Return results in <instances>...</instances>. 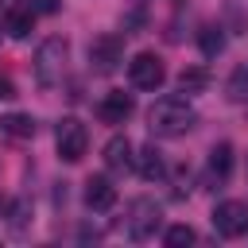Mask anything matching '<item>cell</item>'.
Segmentation results:
<instances>
[{
    "label": "cell",
    "mask_w": 248,
    "mask_h": 248,
    "mask_svg": "<svg viewBox=\"0 0 248 248\" xmlns=\"http://www.w3.org/2000/svg\"><path fill=\"white\" fill-rule=\"evenodd\" d=\"M225 97L236 101V105L248 101V66H236V70H232V78H229V85H225Z\"/></svg>",
    "instance_id": "17"
},
{
    "label": "cell",
    "mask_w": 248,
    "mask_h": 248,
    "mask_svg": "<svg viewBox=\"0 0 248 248\" xmlns=\"http://www.w3.org/2000/svg\"><path fill=\"white\" fill-rule=\"evenodd\" d=\"M31 27H35V12H31V8H12V12L4 16V31H8L12 39H27Z\"/></svg>",
    "instance_id": "13"
},
{
    "label": "cell",
    "mask_w": 248,
    "mask_h": 248,
    "mask_svg": "<svg viewBox=\"0 0 248 248\" xmlns=\"http://www.w3.org/2000/svg\"><path fill=\"white\" fill-rule=\"evenodd\" d=\"M85 205H89L93 213H105V209L116 205V186H112L108 174H93V178L85 182Z\"/></svg>",
    "instance_id": "10"
},
{
    "label": "cell",
    "mask_w": 248,
    "mask_h": 248,
    "mask_svg": "<svg viewBox=\"0 0 248 248\" xmlns=\"http://www.w3.org/2000/svg\"><path fill=\"white\" fill-rule=\"evenodd\" d=\"M128 81H132L136 89H159V85L167 81V66H163V58L151 54V50H140V54L128 62Z\"/></svg>",
    "instance_id": "5"
},
{
    "label": "cell",
    "mask_w": 248,
    "mask_h": 248,
    "mask_svg": "<svg viewBox=\"0 0 248 248\" xmlns=\"http://www.w3.org/2000/svg\"><path fill=\"white\" fill-rule=\"evenodd\" d=\"M198 124V112L186 97H159L151 108H147V128L151 136H163V140H174V136H186L190 128Z\"/></svg>",
    "instance_id": "1"
},
{
    "label": "cell",
    "mask_w": 248,
    "mask_h": 248,
    "mask_svg": "<svg viewBox=\"0 0 248 248\" xmlns=\"http://www.w3.org/2000/svg\"><path fill=\"white\" fill-rule=\"evenodd\" d=\"M12 97H16V85H12V78L0 74V101H12Z\"/></svg>",
    "instance_id": "20"
},
{
    "label": "cell",
    "mask_w": 248,
    "mask_h": 248,
    "mask_svg": "<svg viewBox=\"0 0 248 248\" xmlns=\"http://www.w3.org/2000/svg\"><path fill=\"white\" fill-rule=\"evenodd\" d=\"M198 46H202V54H205V58H217V54L225 50V31H221V27H213V23H205V27L198 31Z\"/></svg>",
    "instance_id": "14"
},
{
    "label": "cell",
    "mask_w": 248,
    "mask_h": 248,
    "mask_svg": "<svg viewBox=\"0 0 248 248\" xmlns=\"http://www.w3.org/2000/svg\"><path fill=\"white\" fill-rule=\"evenodd\" d=\"M159 225H163V205H159V202H151V198H136V202L128 205L124 229H128V236H132L136 244L151 240V236L159 232Z\"/></svg>",
    "instance_id": "3"
},
{
    "label": "cell",
    "mask_w": 248,
    "mask_h": 248,
    "mask_svg": "<svg viewBox=\"0 0 248 248\" xmlns=\"http://www.w3.org/2000/svg\"><path fill=\"white\" fill-rule=\"evenodd\" d=\"M66 54H70V46H66L62 35H50V39L39 43L35 62H31V74H35V85H39V89H54V85L62 81V74H66Z\"/></svg>",
    "instance_id": "2"
},
{
    "label": "cell",
    "mask_w": 248,
    "mask_h": 248,
    "mask_svg": "<svg viewBox=\"0 0 248 248\" xmlns=\"http://www.w3.org/2000/svg\"><path fill=\"white\" fill-rule=\"evenodd\" d=\"M229 174H232V143H217L209 151V163H205V178L202 182L209 190H221L229 182Z\"/></svg>",
    "instance_id": "9"
},
{
    "label": "cell",
    "mask_w": 248,
    "mask_h": 248,
    "mask_svg": "<svg viewBox=\"0 0 248 248\" xmlns=\"http://www.w3.org/2000/svg\"><path fill=\"white\" fill-rule=\"evenodd\" d=\"M27 225H31V202H27V198H16V202L8 205V229L19 236Z\"/></svg>",
    "instance_id": "16"
},
{
    "label": "cell",
    "mask_w": 248,
    "mask_h": 248,
    "mask_svg": "<svg viewBox=\"0 0 248 248\" xmlns=\"http://www.w3.org/2000/svg\"><path fill=\"white\" fill-rule=\"evenodd\" d=\"M132 167H136V170H140V178H147V182H159V178L167 174V163H163V155L155 151V143L140 147V155L132 159Z\"/></svg>",
    "instance_id": "12"
},
{
    "label": "cell",
    "mask_w": 248,
    "mask_h": 248,
    "mask_svg": "<svg viewBox=\"0 0 248 248\" xmlns=\"http://www.w3.org/2000/svg\"><path fill=\"white\" fill-rule=\"evenodd\" d=\"M54 147H58V159L66 163H81L85 147H89V132L78 116H62L58 128H54Z\"/></svg>",
    "instance_id": "4"
},
{
    "label": "cell",
    "mask_w": 248,
    "mask_h": 248,
    "mask_svg": "<svg viewBox=\"0 0 248 248\" xmlns=\"http://www.w3.org/2000/svg\"><path fill=\"white\" fill-rule=\"evenodd\" d=\"M124 62V39L120 35H97L89 43V66L97 74H112Z\"/></svg>",
    "instance_id": "6"
},
{
    "label": "cell",
    "mask_w": 248,
    "mask_h": 248,
    "mask_svg": "<svg viewBox=\"0 0 248 248\" xmlns=\"http://www.w3.org/2000/svg\"><path fill=\"white\" fill-rule=\"evenodd\" d=\"M101 155H105V167H108V170H132V159H136L128 136H112Z\"/></svg>",
    "instance_id": "11"
},
{
    "label": "cell",
    "mask_w": 248,
    "mask_h": 248,
    "mask_svg": "<svg viewBox=\"0 0 248 248\" xmlns=\"http://www.w3.org/2000/svg\"><path fill=\"white\" fill-rule=\"evenodd\" d=\"M205 85H209V70L205 66H190V70L178 74V89L182 93H202Z\"/></svg>",
    "instance_id": "15"
},
{
    "label": "cell",
    "mask_w": 248,
    "mask_h": 248,
    "mask_svg": "<svg viewBox=\"0 0 248 248\" xmlns=\"http://www.w3.org/2000/svg\"><path fill=\"white\" fill-rule=\"evenodd\" d=\"M163 240H167L170 248H182V244H194V229H190V225H170Z\"/></svg>",
    "instance_id": "19"
},
{
    "label": "cell",
    "mask_w": 248,
    "mask_h": 248,
    "mask_svg": "<svg viewBox=\"0 0 248 248\" xmlns=\"http://www.w3.org/2000/svg\"><path fill=\"white\" fill-rule=\"evenodd\" d=\"M0 128H4L8 136H35V120H31V116H23V112L4 116V120H0Z\"/></svg>",
    "instance_id": "18"
},
{
    "label": "cell",
    "mask_w": 248,
    "mask_h": 248,
    "mask_svg": "<svg viewBox=\"0 0 248 248\" xmlns=\"http://www.w3.org/2000/svg\"><path fill=\"white\" fill-rule=\"evenodd\" d=\"M132 112H136V101H132V93H124V89H112V93H105V97L97 101V116H101L105 124H124Z\"/></svg>",
    "instance_id": "8"
},
{
    "label": "cell",
    "mask_w": 248,
    "mask_h": 248,
    "mask_svg": "<svg viewBox=\"0 0 248 248\" xmlns=\"http://www.w3.org/2000/svg\"><path fill=\"white\" fill-rule=\"evenodd\" d=\"M244 167H248V163H244Z\"/></svg>",
    "instance_id": "21"
},
{
    "label": "cell",
    "mask_w": 248,
    "mask_h": 248,
    "mask_svg": "<svg viewBox=\"0 0 248 248\" xmlns=\"http://www.w3.org/2000/svg\"><path fill=\"white\" fill-rule=\"evenodd\" d=\"M213 229H217V236H225V240L244 236V232H248V205H244V202H221V205L213 209Z\"/></svg>",
    "instance_id": "7"
}]
</instances>
